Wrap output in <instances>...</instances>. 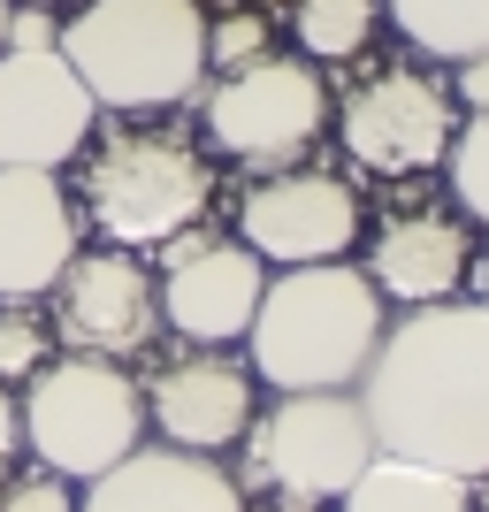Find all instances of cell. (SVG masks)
Returning <instances> with one entry per match:
<instances>
[{
  "mask_svg": "<svg viewBox=\"0 0 489 512\" xmlns=\"http://www.w3.org/2000/svg\"><path fill=\"white\" fill-rule=\"evenodd\" d=\"M405 46H421L436 62H474L489 54V0H383Z\"/></svg>",
  "mask_w": 489,
  "mask_h": 512,
  "instance_id": "18",
  "label": "cell"
},
{
  "mask_svg": "<svg viewBox=\"0 0 489 512\" xmlns=\"http://www.w3.org/2000/svg\"><path fill=\"white\" fill-rule=\"evenodd\" d=\"M23 444L39 467H54L62 482H92L115 459L146 444V383L130 375L123 360H92V352H69V360H46L31 383H23Z\"/></svg>",
  "mask_w": 489,
  "mask_h": 512,
  "instance_id": "6",
  "label": "cell"
},
{
  "mask_svg": "<svg viewBox=\"0 0 489 512\" xmlns=\"http://www.w3.org/2000/svg\"><path fill=\"white\" fill-rule=\"evenodd\" d=\"M337 512H474V482H459L444 467H421V459L375 451L360 467V482L337 497Z\"/></svg>",
  "mask_w": 489,
  "mask_h": 512,
  "instance_id": "17",
  "label": "cell"
},
{
  "mask_svg": "<svg viewBox=\"0 0 489 512\" xmlns=\"http://www.w3.org/2000/svg\"><path fill=\"white\" fill-rule=\"evenodd\" d=\"M16 451H23V413H16V398H8V383H0V482L16 467Z\"/></svg>",
  "mask_w": 489,
  "mask_h": 512,
  "instance_id": "25",
  "label": "cell"
},
{
  "mask_svg": "<svg viewBox=\"0 0 489 512\" xmlns=\"http://www.w3.org/2000/svg\"><path fill=\"white\" fill-rule=\"evenodd\" d=\"M237 237L276 268H314V260H344L360 237V192L344 176L298 169V176H268L245 192L237 207Z\"/></svg>",
  "mask_w": 489,
  "mask_h": 512,
  "instance_id": "13",
  "label": "cell"
},
{
  "mask_svg": "<svg viewBox=\"0 0 489 512\" xmlns=\"http://www.w3.org/2000/svg\"><path fill=\"white\" fill-rule=\"evenodd\" d=\"M85 222L123 245V253H153L169 245L176 230H192L199 214L214 207V169L207 153L184 138V130L161 123H123L107 130L100 146L85 153Z\"/></svg>",
  "mask_w": 489,
  "mask_h": 512,
  "instance_id": "4",
  "label": "cell"
},
{
  "mask_svg": "<svg viewBox=\"0 0 489 512\" xmlns=\"http://www.w3.org/2000/svg\"><path fill=\"white\" fill-rule=\"evenodd\" d=\"M375 451L489 482V306H405L360 375Z\"/></svg>",
  "mask_w": 489,
  "mask_h": 512,
  "instance_id": "1",
  "label": "cell"
},
{
  "mask_svg": "<svg viewBox=\"0 0 489 512\" xmlns=\"http://www.w3.org/2000/svg\"><path fill=\"white\" fill-rule=\"evenodd\" d=\"M0 512H77V490H69L54 467L8 474V482H0Z\"/></svg>",
  "mask_w": 489,
  "mask_h": 512,
  "instance_id": "23",
  "label": "cell"
},
{
  "mask_svg": "<svg viewBox=\"0 0 489 512\" xmlns=\"http://www.w3.org/2000/svg\"><path fill=\"white\" fill-rule=\"evenodd\" d=\"M100 100L85 77L62 62V46L46 54H0V169H62L92 146Z\"/></svg>",
  "mask_w": 489,
  "mask_h": 512,
  "instance_id": "12",
  "label": "cell"
},
{
  "mask_svg": "<svg viewBox=\"0 0 489 512\" xmlns=\"http://www.w3.org/2000/svg\"><path fill=\"white\" fill-rule=\"evenodd\" d=\"M474 268V245L451 214L421 207V214H390L375 230V253H367V283L398 306H436L451 299Z\"/></svg>",
  "mask_w": 489,
  "mask_h": 512,
  "instance_id": "16",
  "label": "cell"
},
{
  "mask_svg": "<svg viewBox=\"0 0 489 512\" xmlns=\"http://www.w3.org/2000/svg\"><path fill=\"white\" fill-rule=\"evenodd\" d=\"M375 16H383V0H291L298 46H306L314 62H352V54L375 39Z\"/></svg>",
  "mask_w": 489,
  "mask_h": 512,
  "instance_id": "19",
  "label": "cell"
},
{
  "mask_svg": "<svg viewBox=\"0 0 489 512\" xmlns=\"http://www.w3.org/2000/svg\"><path fill=\"white\" fill-rule=\"evenodd\" d=\"M459 100H467L474 115H489V54H474V62H459Z\"/></svg>",
  "mask_w": 489,
  "mask_h": 512,
  "instance_id": "26",
  "label": "cell"
},
{
  "mask_svg": "<svg viewBox=\"0 0 489 512\" xmlns=\"http://www.w3.org/2000/svg\"><path fill=\"white\" fill-rule=\"evenodd\" d=\"M482 306H489V299H482Z\"/></svg>",
  "mask_w": 489,
  "mask_h": 512,
  "instance_id": "30",
  "label": "cell"
},
{
  "mask_svg": "<svg viewBox=\"0 0 489 512\" xmlns=\"http://www.w3.org/2000/svg\"><path fill=\"white\" fill-rule=\"evenodd\" d=\"M77 512H245L237 474H222L207 451L176 444H138L107 474H92Z\"/></svg>",
  "mask_w": 489,
  "mask_h": 512,
  "instance_id": "15",
  "label": "cell"
},
{
  "mask_svg": "<svg viewBox=\"0 0 489 512\" xmlns=\"http://www.w3.org/2000/svg\"><path fill=\"white\" fill-rule=\"evenodd\" d=\"M222 8H291V0H222Z\"/></svg>",
  "mask_w": 489,
  "mask_h": 512,
  "instance_id": "27",
  "label": "cell"
},
{
  "mask_svg": "<svg viewBox=\"0 0 489 512\" xmlns=\"http://www.w3.org/2000/svg\"><path fill=\"white\" fill-rule=\"evenodd\" d=\"M451 199L474 214V222H489V115H474L467 130H451Z\"/></svg>",
  "mask_w": 489,
  "mask_h": 512,
  "instance_id": "21",
  "label": "cell"
},
{
  "mask_svg": "<svg viewBox=\"0 0 489 512\" xmlns=\"http://www.w3.org/2000/svg\"><path fill=\"white\" fill-rule=\"evenodd\" d=\"M153 329H161V283L138 253L123 245H100V253H77L54 283V337L69 352H92V360H130L146 352Z\"/></svg>",
  "mask_w": 489,
  "mask_h": 512,
  "instance_id": "10",
  "label": "cell"
},
{
  "mask_svg": "<svg viewBox=\"0 0 489 512\" xmlns=\"http://www.w3.org/2000/svg\"><path fill=\"white\" fill-rule=\"evenodd\" d=\"M207 138L245 169H291L298 153H314L321 123H329V85L314 62L298 54H260L245 69H222V85L207 92Z\"/></svg>",
  "mask_w": 489,
  "mask_h": 512,
  "instance_id": "7",
  "label": "cell"
},
{
  "mask_svg": "<svg viewBox=\"0 0 489 512\" xmlns=\"http://www.w3.org/2000/svg\"><path fill=\"white\" fill-rule=\"evenodd\" d=\"M77 207H69L54 169H0V299H46L77 245Z\"/></svg>",
  "mask_w": 489,
  "mask_h": 512,
  "instance_id": "14",
  "label": "cell"
},
{
  "mask_svg": "<svg viewBox=\"0 0 489 512\" xmlns=\"http://www.w3.org/2000/svg\"><path fill=\"white\" fill-rule=\"evenodd\" d=\"M46 46H62L54 16H46V8H8V46H0V54H46Z\"/></svg>",
  "mask_w": 489,
  "mask_h": 512,
  "instance_id": "24",
  "label": "cell"
},
{
  "mask_svg": "<svg viewBox=\"0 0 489 512\" xmlns=\"http://www.w3.org/2000/svg\"><path fill=\"white\" fill-rule=\"evenodd\" d=\"M260 375L245 360H230V344H192L146 375V428L176 451H222L245 444V428L260 413Z\"/></svg>",
  "mask_w": 489,
  "mask_h": 512,
  "instance_id": "11",
  "label": "cell"
},
{
  "mask_svg": "<svg viewBox=\"0 0 489 512\" xmlns=\"http://www.w3.org/2000/svg\"><path fill=\"white\" fill-rule=\"evenodd\" d=\"M46 360H54V329L39 299H0V383H31Z\"/></svg>",
  "mask_w": 489,
  "mask_h": 512,
  "instance_id": "20",
  "label": "cell"
},
{
  "mask_svg": "<svg viewBox=\"0 0 489 512\" xmlns=\"http://www.w3.org/2000/svg\"><path fill=\"white\" fill-rule=\"evenodd\" d=\"M337 130H344V153H352L367 176L436 169V161L451 153V92L436 85L428 69H413V62L375 69L367 85L344 92Z\"/></svg>",
  "mask_w": 489,
  "mask_h": 512,
  "instance_id": "9",
  "label": "cell"
},
{
  "mask_svg": "<svg viewBox=\"0 0 489 512\" xmlns=\"http://www.w3.org/2000/svg\"><path fill=\"white\" fill-rule=\"evenodd\" d=\"M268 54V16L260 8H222L207 23V69H245Z\"/></svg>",
  "mask_w": 489,
  "mask_h": 512,
  "instance_id": "22",
  "label": "cell"
},
{
  "mask_svg": "<svg viewBox=\"0 0 489 512\" xmlns=\"http://www.w3.org/2000/svg\"><path fill=\"white\" fill-rule=\"evenodd\" d=\"M375 459V428L360 398L344 390H276V406L245 428V497H268L276 512H321L337 505L360 467Z\"/></svg>",
  "mask_w": 489,
  "mask_h": 512,
  "instance_id": "5",
  "label": "cell"
},
{
  "mask_svg": "<svg viewBox=\"0 0 489 512\" xmlns=\"http://www.w3.org/2000/svg\"><path fill=\"white\" fill-rule=\"evenodd\" d=\"M474 512H489V497H474Z\"/></svg>",
  "mask_w": 489,
  "mask_h": 512,
  "instance_id": "29",
  "label": "cell"
},
{
  "mask_svg": "<svg viewBox=\"0 0 489 512\" xmlns=\"http://www.w3.org/2000/svg\"><path fill=\"white\" fill-rule=\"evenodd\" d=\"M161 321L192 344H237L260 314L268 291V260L245 237H214V230H176L161 245Z\"/></svg>",
  "mask_w": 489,
  "mask_h": 512,
  "instance_id": "8",
  "label": "cell"
},
{
  "mask_svg": "<svg viewBox=\"0 0 489 512\" xmlns=\"http://www.w3.org/2000/svg\"><path fill=\"white\" fill-rule=\"evenodd\" d=\"M62 62L115 115L184 107L207 85V16L199 0H85L62 23Z\"/></svg>",
  "mask_w": 489,
  "mask_h": 512,
  "instance_id": "3",
  "label": "cell"
},
{
  "mask_svg": "<svg viewBox=\"0 0 489 512\" xmlns=\"http://www.w3.org/2000/svg\"><path fill=\"white\" fill-rule=\"evenodd\" d=\"M383 291L352 268V260H314V268H283L260 291V314L245 329L253 344V375L268 390H352L383 344L390 314Z\"/></svg>",
  "mask_w": 489,
  "mask_h": 512,
  "instance_id": "2",
  "label": "cell"
},
{
  "mask_svg": "<svg viewBox=\"0 0 489 512\" xmlns=\"http://www.w3.org/2000/svg\"><path fill=\"white\" fill-rule=\"evenodd\" d=\"M8 8H16V0H0V46H8Z\"/></svg>",
  "mask_w": 489,
  "mask_h": 512,
  "instance_id": "28",
  "label": "cell"
}]
</instances>
